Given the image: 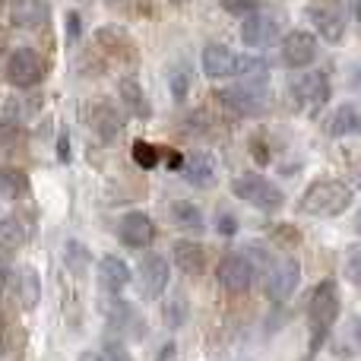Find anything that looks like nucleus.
Here are the masks:
<instances>
[{
  "label": "nucleus",
  "instance_id": "nucleus-1",
  "mask_svg": "<svg viewBox=\"0 0 361 361\" xmlns=\"http://www.w3.org/2000/svg\"><path fill=\"white\" fill-rule=\"evenodd\" d=\"M352 203H355L352 184H345V180H339V178H320L301 193L298 209L305 212V216L330 219V216H343Z\"/></svg>",
  "mask_w": 361,
  "mask_h": 361
},
{
  "label": "nucleus",
  "instance_id": "nucleus-2",
  "mask_svg": "<svg viewBox=\"0 0 361 361\" xmlns=\"http://www.w3.org/2000/svg\"><path fill=\"white\" fill-rule=\"evenodd\" d=\"M343 301H339V286L333 279H324L317 288L311 292L307 301V324H311V352L324 349L330 330L336 326Z\"/></svg>",
  "mask_w": 361,
  "mask_h": 361
},
{
  "label": "nucleus",
  "instance_id": "nucleus-3",
  "mask_svg": "<svg viewBox=\"0 0 361 361\" xmlns=\"http://www.w3.org/2000/svg\"><path fill=\"white\" fill-rule=\"evenodd\" d=\"M200 67L209 80H228V76H247V73H269L267 61L263 57H247L231 51L228 44H206L203 54H200Z\"/></svg>",
  "mask_w": 361,
  "mask_h": 361
},
{
  "label": "nucleus",
  "instance_id": "nucleus-4",
  "mask_svg": "<svg viewBox=\"0 0 361 361\" xmlns=\"http://www.w3.org/2000/svg\"><path fill=\"white\" fill-rule=\"evenodd\" d=\"M216 95L231 114H241V118L263 114L269 105V73H247L241 76V82L219 89Z\"/></svg>",
  "mask_w": 361,
  "mask_h": 361
},
{
  "label": "nucleus",
  "instance_id": "nucleus-5",
  "mask_svg": "<svg viewBox=\"0 0 361 361\" xmlns=\"http://www.w3.org/2000/svg\"><path fill=\"white\" fill-rule=\"evenodd\" d=\"M231 190H235V197H241L244 203L257 206V209H263V212H276V209H282V203H286L279 187H276L273 180H267L263 175H257V171L238 175L231 180Z\"/></svg>",
  "mask_w": 361,
  "mask_h": 361
},
{
  "label": "nucleus",
  "instance_id": "nucleus-6",
  "mask_svg": "<svg viewBox=\"0 0 361 361\" xmlns=\"http://www.w3.org/2000/svg\"><path fill=\"white\" fill-rule=\"evenodd\" d=\"M333 95V86H330V76L324 73V70H307L305 76H298V80L292 82V99L298 108H305V111H320V108L330 102Z\"/></svg>",
  "mask_w": 361,
  "mask_h": 361
},
{
  "label": "nucleus",
  "instance_id": "nucleus-7",
  "mask_svg": "<svg viewBox=\"0 0 361 361\" xmlns=\"http://www.w3.org/2000/svg\"><path fill=\"white\" fill-rule=\"evenodd\" d=\"M282 35V25H279V16L269 10H254L241 19V42L247 48H269L276 44Z\"/></svg>",
  "mask_w": 361,
  "mask_h": 361
},
{
  "label": "nucleus",
  "instance_id": "nucleus-8",
  "mask_svg": "<svg viewBox=\"0 0 361 361\" xmlns=\"http://www.w3.org/2000/svg\"><path fill=\"white\" fill-rule=\"evenodd\" d=\"M44 76V61L38 51L32 48H16L10 57H6V80L16 89H32L38 86Z\"/></svg>",
  "mask_w": 361,
  "mask_h": 361
},
{
  "label": "nucleus",
  "instance_id": "nucleus-9",
  "mask_svg": "<svg viewBox=\"0 0 361 361\" xmlns=\"http://www.w3.org/2000/svg\"><path fill=\"white\" fill-rule=\"evenodd\" d=\"M254 273H257L254 263H250V257H244V254H225L216 267V279L222 282V288L231 295L247 292V288L254 286Z\"/></svg>",
  "mask_w": 361,
  "mask_h": 361
},
{
  "label": "nucleus",
  "instance_id": "nucleus-10",
  "mask_svg": "<svg viewBox=\"0 0 361 361\" xmlns=\"http://www.w3.org/2000/svg\"><path fill=\"white\" fill-rule=\"evenodd\" d=\"M171 282V263L162 254H146L137 269V286L143 298H162Z\"/></svg>",
  "mask_w": 361,
  "mask_h": 361
},
{
  "label": "nucleus",
  "instance_id": "nucleus-11",
  "mask_svg": "<svg viewBox=\"0 0 361 361\" xmlns=\"http://www.w3.org/2000/svg\"><path fill=\"white\" fill-rule=\"evenodd\" d=\"M282 61L292 70H305L317 61V35L307 29H292L288 35H282Z\"/></svg>",
  "mask_w": 361,
  "mask_h": 361
},
{
  "label": "nucleus",
  "instance_id": "nucleus-12",
  "mask_svg": "<svg viewBox=\"0 0 361 361\" xmlns=\"http://www.w3.org/2000/svg\"><path fill=\"white\" fill-rule=\"evenodd\" d=\"M118 238L124 247L130 250H146L152 241H156V222H152L146 212L133 209V212H124L118 219Z\"/></svg>",
  "mask_w": 361,
  "mask_h": 361
},
{
  "label": "nucleus",
  "instance_id": "nucleus-13",
  "mask_svg": "<svg viewBox=\"0 0 361 361\" xmlns=\"http://www.w3.org/2000/svg\"><path fill=\"white\" fill-rule=\"evenodd\" d=\"M307 19L314 23L317 35L326 38L330 44H339L345 38V10L339 4H311Z\"/></svg>",
  "mask_w": 361,
  "mask_h": 361
},
{
  "label": "nucleus",
  "instance_id": "nucleus-14",
  "mask_svg": "<svg viewBox=\"0 0 361 361\" xmlns=\"http://www.w3.org/2000/svg\"><path fill=\"white\" fill-rule=\"evenodd\" d=\"M301 286V263L295 257H286V260L273 263L267 276V295L273 301H286L295 295V288Z\"/></svg>",
  "mask_w": 361,
  "mask_h": 361
},
{
  "label": "nucleus",
  "instance_id": "nucleus-15",
  "mask_svg": "<svg viewBox=\"0 0 361 361\" xmlns=\"http://www.w3.org/2000/svg\"><path fill=\"white\" fill-rule=\"evenodd\" d=\"M108 326L114 330L118 339H143L146 336V320L143 314H137V307L130 301H121L114 295V305L108 307Z\"/></svg>",
  "mask_w": 361,
  "mask_h": 361
},
{
  "label": "nucleus",
  "instance_id": "nucleus-16",
  "mask_svg": "<svg viewBox=\"0 0 361 361\" xmlns=\"http://www.w3.org/2000/svg\"><path fill=\"white\" fill-rule=\"evenodd\" d=\"M180 178L187 180L190 187H212L216 184V159L209 152H193V156H184L178 165Z\"/></svg>",
  "mask_w": 361,
  "mask_h": 361
},
{
  "label": "nucleus",
  "instance_id": "nucleus-17",
  "mask_svg": "<svg viewBox=\"0 0 361 361\" xmlns=\"http://www.w3.org/2000/svg\"><path fill=\"white\" fill-rule=\"evenodd\" d=\"M130 279H133V273H130V267H127L121 257H114V254H108V257H102L99 260V286H102V292L105 295H121L127 286H130Z\"/></svg>",
  "mask_w": 361,
  "mask_h": 361
},
{
  "label": "nucleus",
  "instance_id": "nucleus-18",
  "mask_svg": "<svg viewBox=\"0 0 361 361\" xmlns=\"http://www.w3.org/2000/svg\"><path fill=\"white\" fill-rule=\"evenodd\" d=\"M92 130H95V137L102 140V143H114V140L124 133V114L118 111L114 105H108V102H102V105H95L92 108Z\"/></svg>",
  "mask_w": 361,
  "mask_h": 361
},
{
  "label": "nucleus",
  "instance_id": "nucleus-19",
  "mask_svg": "<svg viewBox=\"0 0 361 361\" xmlns=\"http://www.w3.org/2000/svg\"><path fill=\"white\" fill-rule=\"evenodd\" d=\"M171 260H175V267L187 276L206 273V250H203V244L190 241V238H184V241H178L175 247H171Z\"/></svg>",
  "mask_w": 361,
  "mask_h": 361
},
{
  "label": "nucleus",
  "instance_id": "nucleus-20",
  "mask_svg": "<svg viewBox=\"0 0 361 361\" xmlns=\"http://www.w3.org/2000/svg\"><path fill=\"white\" fill-rule=\"evenodd\" d=\"M358 130H361V114H358V105H352V102L339 105L336 111L330 114V121H326V133H330L333 140L355 137Z\"/></svg>",
  "mask_w": 361,
  "mask_h": 361
},
{
  "label": "nucleus",
  "instance_id": "nucleus-21",
  "mask_svg": "<svg viewBox=\"0 0 361 361\" xmlns=\"http://www.w3.org/2000/svg\"><path fill=\"white\" fill-rule=\"evenodd\" d=\"M48 16L44 0H10V23L19 29H38Z\"/></svg>",
  "mask_w": 361,
  "mask_h": 361
},
{
  "label": "nucleus",
  "instance_id": "nucleus-22",
  "mask_svg": "<svg viewBox=\"0 0 361 361\" xmlns=\"http://www.w3.org/2000/svg\"><path fill=\"white\" fill-rule=\"evenodd\" d=\"M118 95H121V102H124V108L133 114V118H152V105H149V99H146V92H143V86H140L133 76H124V80L118 82Z\"/></svg>",
  "mask_w": 361,
  "mask_h": 361
},
{
  "label": "nucleus",
  "instance_id": "nucleus-23",
  "mask_svg": "<svg viewBox=\"0 0 361 361\" xmlns=\"http://www.w3.org/2000/svg\"><path fill=\"white\" fill-rule=\"evenodd\" d=\"M171 222H175L178 228L190 231V235H200V231L206 228L203 209H200L197 203H190V200H178V203L171 206Z\"/></svg>",
  "mask_w": 361,
  "mask_h": 361
},
{
  "label": "nucleus",
  "instance_id": "nucleus-24",
  "mask_svg": "<svg viewBox=\"0 0 361 361\" xmlns=\"http://www.w3.org/2000/svg\"><path fill=\"white\" fill-rule=\"evenodd\" d=\"M16 282H19V305L25 311H32L38 305V298H42V279H38V273L32 267H25V269H19Z\"/></svg>",
  "mask_w": 361,
  "mask_h": 361
},
{
  "label": "nucleus",
  "instance_id": "nucleus-25",
  "mask_svg": "<svg viewBox=\"0 0 361 361\" xmlns=\"http://www.w3.org/2000/svg\"><path fill=\"white\" fill-rule=\"evenodd\" d=\"M0 193L10 200L25 197V193H29V178L19 169H0Z\"/></svg>",
  "mask_w": 361,
  "mask_h": 361
},
{
  "label": "nucleus",
  "instance_id": "nucleus-26",
  "mask_svg": "<svg viewBox=\"0 0 361 361\" xmlns=\"http://www.w3.org/2000/svg\"><path fill=\"white\" fill-rule=\"evenodd\" d=\"M169 86H171V95H175V102H187V95H190V86H193V73L187 63H175L169 73Z\"/></svg>",
  "mask_w": 361,
  "mask_h": 361
},
{
  "label": "nucleus",
  "instance_id": "nucleus-27",
  "mask_svg": "<svg viewBox=\"0 0 361 361\" xmlns=\"http://www.w3.org/2000/svg\"><path fill=\"white\" fill-rule=\"evenodd\" d=\"M130 156H133V162L146 171L156 169V165L162 162V149H159L156 143H146V140H137V143L130 146Z\"/></svg>",
  "mask_w": 361,
  "mask_h": 361
},
{
  "label": "nucleus",
  "instance_id": "nucleus-28",
  "mask_svg": "<svg viewBox=\"0 0 361 361\" xmlns=\"http://www.w3.org/2000/svg\"><path fill=\"white\" fill-rule=\"evenodd\" d=\"M25 241V228L19 219H0V244H4L6 250L19 247V244Z\"/></svg>",
  "mask_w": 361,
  "mask_h": 361
},
{
  "label": "nucleus",
  "instance_id": "nucleus-29",
  "mask_svg": "<svg viewBox=\"0 0 361 361\" xmlns=\"http://www.w3.org/2000/svg\"><path fill=\"white\" fill-rule=\"evenodd\" d=\"M82 361H133V358H130V352L124 349V339H108L99 355H86Z\"/></svg>",
  "mask_w": 361,
  "mask_h": 361
},
{
  "label": "nucleus",
  "instance_id": "nucleus-30",
  "mask_svg": "<svg viewBox=\"0 0 361 361\" xmlns=\"http://www.w3.org/2000/svg\"><path fill=\"white\" fill-rule=\"evenodd\" d=\"M222 10L228 13V16L244 19V16H247V13L260 10V0H222Z\"/></svg>",
  "mask_w": 361,
  "mask_h": 361
},
{
  "label": "nucleus",
  "instance_id": "nucleus-31",
  "mask_svg": "<svg viewBox=\"0 0 361 361\" xmlns=\"http://www.w3.org/2000/svg\"><path fill=\"white\" fill-rule=\"evenodd\" d=\"M162 317H165V324H169V326H180L187 320V305L180 298L169 301V305L162 307Z\"/></svg>",
  "mask_w": 361,
  "mask_h": 361
},
{
  "label": "nucleus",
  "instance_id": "nucleus-32",
  "mask_svg": "<svg viewBox=\"0 0 361 361\" xmlns=\"http://www.w3.org/2000/svg\"><path fill=\"white\" fill-rule=\"evenodd\" d=\"M67 263H70V269H76V273H82V269H86V250H82L80 241H70L67 244Z\"/></svg>",
  "mask_w": 361,
  "mask_h": 361
},
{
  "label": "nucleus",
  "instance_id": "nucleus-33",
  "mask_svg": "<svg viewBox=\"0 0 361 361\" xmlns=\"http://www.w3.org/2000/svg\"><path fill=\"white\" fill-rule=\"evenodd\" d=\"M345 279L349 282L361 279V273H358V247H349V257H345Z\"/></svg>",
  "mask_w": 361,
  "mask_h": 361
},
{
  "label": "nucleus",
  "instance_id": "nucleus-34",
  "mask_svg": "<svg viewBox=\"0 0 361 361\" xmlns=\"http://www.w3.org/2000/svg\"><path fill=\"white\" fill-rule=\"evenodd\" d=\"M250 156L257 165H269V146H263V140H250Z\"/></svg>",
  "mask_w": 361,
  "mask_h": 361
},
{
  "label": "nucleus",
  "instance_id": "nucleus-35",
  "mask_svg": "<svg viewBox=\"0 0 361 361\" xmlns=\"http://www.w3.org/2000/svg\"><path fill=\"white\" fill-rule=\"evenodd\" d=\"M6 282H10V250L0 244V292L6 288Z\"/></svg>",
  "mask_w": 361,
  "mask_h": 361
},
{
  "label": "nucleus",
  "instance_id": "nucleus-36",
  "mask_svg": "<svg viewBox=\"0 0 361 361\" xmlns=\"http://www.w3.org/2000/svg\"><path fill=\"white\" fill-rule=\"evenodd\" d=\"M216 228L222 231V235H235V231H238L235 216H231V212H222V216H219V222H216Z\"/></svg>",
  "mask_w": 361,
  "mask_h": 361
},
{
  "label": "nucleus",
  "instance_id": "nucleus-37",
  "mask_svg": "<svg viewBox=\"0 0 361 361\" xmlns=\"http://www.w3.org/2000/svg\"><path fill=\"white\" fill-rule=\"evenodd\" d=\"M16 137V121L10 118H0V143H6V140Z\"/></svg>",
  "mask_w": 361,
  "mask_h": 361
},
{
  "label": "nucleus",
  "instance_id": "nucleus-38",
  "mask_svg": "<svg viewBox=\"0 0 361 361\" xmlns=\"http://www.w3.org/2000/svg\"><path fill=\"white\" fill-rule=\"evenodd\" d=\"M57 156H61L63 162H70V137H67V130H63L61 140H57Z\"/></svg>",
  "mask_w": 361,
  "mask_h": 361
},
{
  "label": "nucleus",
  "instance_id": "nucleus-39",
  "mask_svg": "<svg viewBox=\"0 0 361 361\" xmlns=\"http://www.w3.org/2000/svg\"><path fill=\"white\" fill-rule=\"evenodd\" d=\"M67 25H70V42H76V38H80V16H76V13H70Z\"/></svg>",
  "mask_w": 361,
  "mask_h": 361
},
{
  "label": "nucleus",
  "instance_id": "nucleus-40",
  "mask_svg": "<svg viewBox=\"0 0 361 361\" xmlns=\"http://www.w3.org/2000/svg\"><path fill=\"white\" fill-rule=\"evenodd\" d=\"M6 349V324H4V314H0V355Z\"/></svg>",
  "mask_w": 361,
  "mask_h": 361
}]
</instances>
